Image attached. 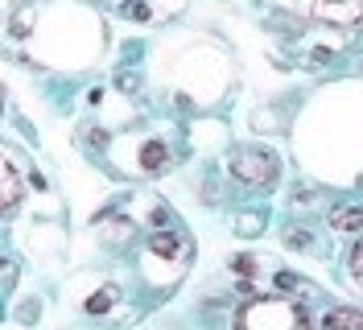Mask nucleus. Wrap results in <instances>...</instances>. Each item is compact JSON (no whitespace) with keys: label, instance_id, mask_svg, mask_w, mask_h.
Wrapping results in <instances>:
<instances>
[{"label":"nucleus","instance_id":"nucleus-1","mask_svg":"<svg viewBox=\"0 0 363 330\" xmlns=\"http://www.w3.org/2000/svg\"><path fill=\"white\" fill-rule=\"evenodd\" d=\"M235 330H310V318H306V306L294 302V297H281V293H269V297H252L235 309Z\"/></svg>","mask_w":363,"mask_h":330},{"label":"nucleus","instance_id":"nucleus-2","mask_svg":"<svg viewBox=\"0 0 363 330\" xmlns=\"http://www.w3.org/2000/svg\"><path fill=\"white\" fill-rule=\"evenodd\" d=\"M231 174L240 182H252V186H272L277 182V161H272V153H260V149H235L231 153Z\"/></svg>","mask_w":363,"mask_h":330},{"label":"nucleus","instance_id":"nucleus-3","mask_svg":"<svg viewBox=\"0 0 363 330\" xmlns=\"http://www.w3.org/2000/svg\"><path fill=\"white\" fill-rule=\"evenodd\" d=\"M314 17L326 25H359L363 0H314Z\"/></svg>","mask_w":363,"mask_h":330},{"label":"nucleus","instance_id":"nucleus-4","mask_svg":"<svg viewBox=\"0 0 363 330\" xmlns=\"http://www.w3.org/2000/svg\"><path fill=\"white\" fill-rule=\"evenodd\" d=\"M17 198H21V177H17V170L0 157V215H4V211H13V207H17Z\"/></svg>","mask_w":363,"mask_h":330},{"label":"nucleus","instance_id":"nucleus-5","mask_svg":"<svg viewBox=\"0 0 363 330\" xmlns=\"http://www.w3.org/2000/svg\"><path fill=\"white\" fill-rule=\"evenodd\" d=\"M322 330H363V314L359 309H330Z\"/></svg>","mask_w":363,"mask_h":330},{"label":"nucleus","instance_id":"nucleus-6","mask_svg":"<svg viewBox=\"0 0 363 330\" xmlns=\"http://www.w3.org/2000/svg\"><path fill=\"white\" fill-rule=\"evenodd\" d=\"M165 161H169V153H165L161 145H149V149H145V174H161Z\"/></svg>","mask_w":363,"mask_h":330},{"label":"nucleus","instance_id":"nucleus-7","mask_svg":"<svg viewBox=\"0 0 363 330\" xmlns=\"http://www.w3.org/2000/svg\"><path fill=\"white\" fill-rule=\"evenodd\" d=\"M330 223H335V231H355V227H363V211H339Z\"/></svg>","mask_w":363,"mask_h":330},{"label":"nucleus","instance_id":"nucleus-8","mask_svg":"<svg viewBox=\"0 0 363 330\" xmlns=\"http://www.w3.org/2000/svg\"><path fill=\"white\" fill-rule=\"evenodd\" d=\"M351 277H355V285L363 289V243L355 248V256H351Z\"/></svg>","mask_w":363,"mask_h":330}]
</instances>
